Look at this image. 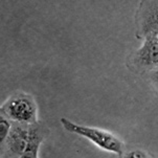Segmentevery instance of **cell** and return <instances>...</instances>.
Wrapping results in <instances>:
<instances>
[{"instance_id":"cell-6","label":"cell","mask_w":158,"mask_h":158,"mask_svg":"<svg viewBox=\"0 0 158 158\" xmlns=\"http://www.w3.org/2000/svg\"><path fill=\"white\" fill-rule=\"evenodd\" d=\"M50 129L42 120L28 126L27 143L20 158H39V150L43 141L49 135Z\"/></svg>"},{"instance_id":"cell-2","label":"cell","mask_w":158,"mask_h":158,"mask_svg":"<svg viewBox=\"0 0 158 158\" xmlns=\"http://www.w3.org/2000/svg\"><path fill=\"white\" fill-rule=\"evenodd\" d=\"M61 124L67 132L87 138L104 151L117 154L119 156L124 154V143L117 136L108 131L76 124L66 117L61 118Z\"/></svg>"},{"instance_id":"cell-9","label":"cell","mask_w":158,"mask_h":158,"mask_svg":"<svg viewBox=\"0 0 158 158\" xmlns=\"http://www.w3.org/2000/svg\"><path fill=\"white\" fill-rule=\"evenodd\" d=\"M0 158H5V157H3V156H0Z\"/></svg>"},{"instance_id":"cell-7","label":"cell","mask_w":158,"mask_h":158,"mask_svg":"<svg viewBox=\"0 0 158 158\" xmlns=\"http://www.w3.org/2000/svg\"><path fill=\"white\" fill-rule=\"evenodd\" d=\"M12 125L13 123L0 109V156L3 155L5 143L9 137L10 131L12 129Z\"/></svg>"},{"instance_id":"cell-4","label":"cell","mask_w":158,"mask_h":158,"mask_svg":"<svg viewBox=\"0 0 158 158\" xmlns=\"http://www.w3.org/2000/svg\"><path fill=\"white\" fill-rule=\"evenodd\" d=\"M136 37L143 40L146 36L158 34V0L139 2L135 16Z\"/></svg>"},{"instance_id":"cell-5","label":"cell","mask_w":158,"mask_h":158,"mask_svg":"<svg viewBox=\"0 0 158 158\" xmlns=\"http://www.w3.org/2000/svg\"><path fill=\"white\" fill-rule=\"evenodd\" d=\"M28 126L13 123L2 156L5 158H20L27 143Z\"/></svg>"},{"instance_id":"cell-8","label":"cell","mask_w":158,"mask_h":158,"mask_svg":"<svg viewBox=\"0 0 158 158\" xmlns=\"http://www.w3.org/2000/svg\"><path fill=\"white\" fill-rule=\"evenodd\" d=\"M123 158H150V156L147 152L143 151V150L135 149V150H131V151L126 152Z\"/></svg>"},{"instance_id":"cell-1","label":"cell","mask_w":158,"mask_h":158,"mask_svg":"<svg viewBox=\"0 0 158 158\" xmlns=\"http://www.w3.org/2000/svg\"><path fill=\"white\" fill-rule=\"evenodd\" d=\"M12 123L29 126L39 120L38 105L31 94L16 91L0 107Z\"/></svg>"},{"instance_id":"cell-3","label":"cell","mask_w":158,"mask_h":158,"mask_svg":"<svg viewBox=\"0 0 158 158\" xmlns=\"http://www.w3.org/2000/svg\"><path fill=\"white\" fill-rule=\"evenodd\" d=\"M127 65L139 73L157 71L158 34H152L143 39V44L128 57Z\"/></svg>"}]
</instances>
